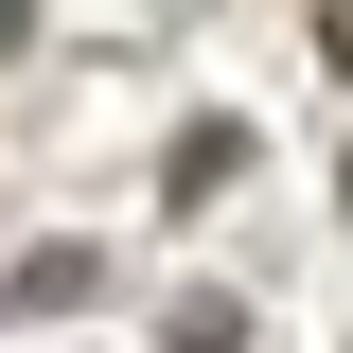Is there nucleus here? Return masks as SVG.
<instances>
[{
  "label": "nucleus",
  "mask_w": 353,
  "mask_h": 353,
  "mask_svg": "<svg viewBox=\"0 0 353 353\" xmlns=\"http://www.w3.org/2000/svg\"><path fill=\"white\" fill-rule=\"evenodd\" d=\"M88 283H106V265H88V230H53V248H18V283H0V301H18V318H71Z\"/></svg>",
  "instance_id": "nucleus-1"
},
{
  "label": "nucleus",
  "mask_w": 353,
  "mask_h": 353,
  "mask_svg": "<svg viewBox=\"0 0 353 353\" xmlns=\"http://www.w3.org/2000/svg\"><path fill=\"white\" fill-rule=\"evenodd\" d=\"M318 53H336V71H353V0H336V18H318Z\"/></svg>",
  "instance_id": "nucleus-4"
},
{
  "label": "nucleus",
  "mask_w": 353,
  "mask_h": 353,
  "mask_svg": "<svg viewBox=\"0 0 353 353\" xmlns=\"http://www.w3.org/2000/svg\"><path fill=\"white\" fill-rule=\"evenodd\" d=\"M159 353H248V301H176V336Z\"/></svg>",
  "instance_id": "nucleus-3"
},
{
  "label": "nucleus",
  "mask_w": 353,
  "mask_h": 353,
  "mask_svg": "<svg viewBox=\"0 0 353 353\" xmlns=\"http://www.w3.org/2000/svg\"><path fill=\"white\" fill-rule=\"evenodd\" d=\"M230 176H248V124H194V141H176V159H159V194H176V212H212Z\"/></svg>",
  "instance_id": "nucleus-2"
}]
</instances>
